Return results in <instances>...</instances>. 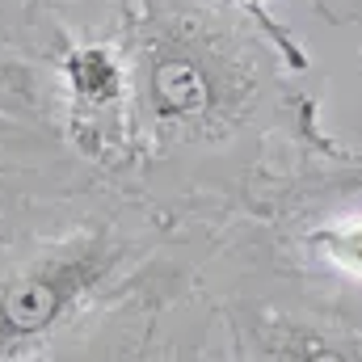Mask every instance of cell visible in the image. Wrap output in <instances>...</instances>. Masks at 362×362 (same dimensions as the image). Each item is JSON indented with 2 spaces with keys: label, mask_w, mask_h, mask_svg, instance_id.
<instances>
[{
  "label": "cell",
  "mask_w": 362,
  "mask_h": 362,
  "mask_svg": "<svg viewBox=\"0 0 362 362\" xmlns=\"http://www.w3.org/2000/svg\"><path fill=\"white\" fill-rule=\"evenodd\" d=\"M253 93L245 59L202 21H156L135 51V101L169 139H211Z\"/></svg>",
  "instance_id": "1"
},
{
  "label": "cell",
  "mask_w": 362,
  "mask_h": 362,
  "mask_svg": "<svg viewBox=\"0 0 362 362\" xmlns=\"http://www.w3.org/2000/svg\"><path fill=\"white\" fill-rule=\"evenodd\" d=\"M122 249L105 232H81L51 245L0 278V362H21L55 337L118 270Z\"/></svg>",
  "instance_id": "2"
},
{
  "label": "cell",
  "mask_w": 362,
  "mask_h": 362,
  "mask_svg": "<svg viewBox=\"0 0 362 362\" xmlns=\"http://www.w3.org/2000/svg\"><path fill=\"white\" fill-rule=\"evenodd\" d=\"M127 81H131V72H127L122 55L105 42H81V47L64 51V85L72 97L76 122H85V118L97 122L110 110H118L127 97Z\"/></svg>",
  "instance_id": "3"
},
{
  "label": "cell",
  "mask_w": 362,
  "mask_h": 362,
  "mask_svg": "<svg viewBox=\"0 0 362 362\" xmlns=\"http://www.w3.org/2000/svg\"><path fill=\"white\" fill-rule=\"evenodd\" d=\"M249 358L253 362H354L333 337L291 316H257L249 325Z\"/></svg>",
  "instance_id": "4"
},
{
  "label": "cell",
  "mask_w": 362,
  "mask_h": 362,
  "mask_svg": "<svg viewBox=\"0 0 362 362\" xmlns=\"http://www.w3.org/2000/svg\"><path fill=\"white\" fill-rule=\"evenodd\" d=\"M308 249L316 257H325L333 270L346 278L362 282V215H346V219H329L320 228L308 232Z\"/></svg>",
  "instance_id": "5"
},
{
  "label": "cell",
  "mask_w": 362,
  "mask_h": 362,
  "mask_svg": "<svg viewBox=\"0 0 362 362\" xmlns=\"http://www.w3.org/2000/svg\"><path fill=\"white\" fill-rule=\"evenodd\" d=\"M316 194L320 198H354V194H362V152L341 160L337 169H329L316 181Z\"/></svg>",
  "instance_id": "6"
},
{
  "label": "cell",
  "mask_w": 362,
  "mask_h": 362,
  "mask_svg": "<svg viewBox=\"0 0 362 362\" xmlns=\"http://www.w3.org/2000/svg\"><path fill=\"white\" fill-rule=\"evenodd\" d=\"M240 4H245V8H253L257 17H266V4H270V0H240Z\"/></svg>",
  "instance_id": "7"
},
{
  "label": "cell",
  "mask_w": 362,
  "mask_h": 362,
  "mask_svg": "<svg viewBox=\"0 0 362 362\" xmlns=\"http://www.w3.org/2000/svg\"><path fill=\"white\" fill-rule=\"evenodd\" d=\"M38 362H42V358H38Z\"/></svg>",
  "instance_id": "8"
}]
</instances>
